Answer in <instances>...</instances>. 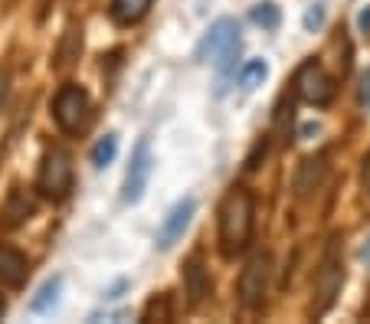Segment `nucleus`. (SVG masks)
Wrapping results in <instances>:
<instances>
[{
	"label": "nucleus",
	"instance_id": "1",
	"mask_svg": "<svg viewBox=\"0 0 370 324\" xmlns=\"http://www.w3.org/2000/svg\"><path fill=\"white\" fill-rule=\"evenodd\" d=\"M252 223H256V206H252L249 190H229L223 206H219V249L226 259H236L252 239Z\"/></svg>",
	"mask_w": 370,
	"mask_h": 324
},
{
	"label": "nucleus",
	"instance_id": "2",
	"mask_svg": "<svg viewBox=\"0 0 370 324\" xmlns=\"http://www.w3.org/2000/svg\"><path fill=\"white\" fill-rule=\"evenodd\" d=\"M236 56H240V26L236 20H217L207 30V36L196 46V59H207L219 69V79L236 76Z\"/></svg>",
	"mask_w": 370,
	"mask_h": 324
},
{
	"label": "nucleus",
	"instance_id": "3",
	"mask_svg": "<svg viewBox=\"0 0 370 324\" xmlns=\"http://www.w3.org/2000/svg\"><path fill=\"white\" fill-rule=\"evenodd\" d=\"M36 190L46 200H63L72 190V157L63 148H49L40 161V173H36Z\"/></svg>",
	"mask_w": 370,
	"mask_h": 324
},
{
	"label": "nucleus",
	"instance_id": "4",
	"mask_svg": "<svg viewBox=\"0 0 370 324\" xmlns=\"http://www.w3.org/2000/svg\"><path fill=\"white\" fill-rule=\"evenodd\" d=\"M88 92L82 86H63L59 88V95L53 98V118L56 125L65 131V134H76L88 118Z\"/></svg>",
	"mask_w": 370,
	"mask_h": 324
},
{
	"label": "nucleus",
	"instance_id": "5",
	"mask_svg": "<svg viewBox=\"0 0 370 324\" xmlns=\"http://www.w3.org/2000/svg\"><path fill=\"white\" fill-rule=\"evenodd\" d=\"M154 171V154H151V141L141 138L131 151L128 171H125V184H121V203H138L148 190V180H151Z\"/></svg>",
	"mask_w": 370,
	"mask_h": 324
},
{
	"label": "nucleus",
	"instance_id": "6",
	"mask_svg": "<svg viewBox=\"0 0 370 324\" xmlns=\"http://www.w3.org/2000/svg\"><path fill=\"white\" fill-rule=\"evenodd\" d=\"M295 86H298V95L305 98L308 105L325 108L331 98H334V82L318 63H305L295 76Z\"/></svg>",
	"mask_w": 370,
	"mask_h": 324
},
{
	"label": "nucleus",
	"instance_id": "7",
	"mask_svg": "<svg viewBox=\"0 0 370 324\" xmlns=\"http://www.w3.org/2000/svg\"><path fill=\"white\" fill-rule=\"evenodd\" d=\"M196 213V200L194 196H184V200H177L171 206V213L161 219V229H157V246L161 249H174V242H180L190 226V219Z\"/></svg>",
	"mask_w": 370,
	"mask_h": 324
},
{
	"label": "nucleus",
	"instance_id": "8",
	"mask_svg": "<svg viewBox=\"0 0 370 324\" xmlns=\"http://www.w3.org/2000/svg\"><path fill=\"white\" fill-rule=\"evenodd\" d=\"M265 288H269V256L265 252H256L249 262H246V269H242V279H240V298L242 304H256L265 298Z\"/></svg>",
	"mask_w": 370,
	"mask_h": 324
},
{
	"label": "nucleus",
	"instance_id": "9",
	"mask_svg": "<svg viewBox=\"0 0 370 324\" xmlns=\"http://www.w3.org/2000/svg\"><path fill=\"white\" fill-rule=\"evenodd\" d=\"M341 281H344V265L338 262V256H327L315 279V318H321L334 304V298L341 292Z\"/></svg>",
	"mask_w": 370,
	"mask_h": 324
},
{
	"label": "nucleus",
	"instance_id": "10",
	"mask_svg": "<svg viewBox=\"0 0 370 324\" xmlns=\"http://www.w3.org/2000/svg\"><path fill=\"white\" fill-rule=\"evenodd\" d=\"M26 256H23L20 249L13 246H0V285L3 288H20L23 281H26Z\"/></svg>",
	"mask_w": 370,
	"mask_h": 324
},
{
	"label": "nucleus",
	"instance_id": "11",
	"mask_svg": "<svg viewBox=\"0 0 370 324\" xmlns=\"http://www.w3.org/2000/svg\"><path fill=\"white\" fill-rule=\"evenodd\" d=\"M184 288H187V302H190V308H196V304L207 298L210 279H207V269H203L200 256H194V259L184 265Z\"/></svg>",
	"mask_w": 370,
	"mask_h": 324
},
{
	"label": "nucleus",
	"instance_id": "12",
	"mask_svg": "<svg viewBox=\"0 0 370 324\" xmlns=\"http://www.w3.org/2000/svg\"><path fill=\"white\" fill-rule=\"evenodd\" d=\"M63 285H65V279L63 275H49V279L36 288V295L30 298V314H49L59 304V298H63Z\"/></svg>",
	"mask_w": 370,
	"mask_h": 324
},
{
	"label": "nucleus",
	"instance_id": "13",
	"mask_svg": "<svg viewBox=\"0 0 370 324\" xmlns=\"http://www.w3.org/2000/svg\"><path fill=\"white\" fill-rule=\"evenodd\" d=\"M148 7H151V0H111L109 17L118 26H131V23H138L148 13Z\"/></svg>",
	"mask_w": 370,
	"mask_h": 324
},
{
	"label": "nucleus",
	"instance_id": "14",
	"mask_svg": "<svg viewBox=\"0 0 370 324\" xmlns=\"http://www.w3.org/2000/svg\"><path fill=\"white\" fill-rule=\"evenodd\" d=\"M265 79H269V63H265V59H246V63L240 65V86L246 88V92L259 88Z\"/></svg>",
	"mask_w": 370,
	"mask_h": 324
},
{
	"label": "nucleus",
	"instance_id": "15",
	"mask_svg": "<svg viewBox=\"0 0 370 324\" xmlns=\"http://www.w3.org/2000/svg\"><path fill=\"white\" fill-rule=\"evenodd\" d=\"M115 154H118V134H115V131H109L105 138L95 141V148H92V154H88V157H92V167H95V171H102V167H109V164L115 161Z\"/></svg>",
	"mask_w": 370,
	"mask_h": 324
},
{
	"label": "nucleus",
	"instance_id": "16",
	"mask_svg": "<svg viewBox=\"0 0 370 324\" xmlns=\"http://www.w3.org/2000/svg\"><path fill=\"white\" fill-rule=\"evenodd\" d=\"M3 216H7L10 226H20V223H26V219L33 216V200H26L20 190H13L10 200H7V206H3Z\"/></svg>",
	"mask_w": 370,
	"mask_h": 324
},
{
	"label": "nucleus",
	"instance_id": "17",
	"mask_svg": "<svg viewBox=\"0 0 370 324\" xmlns=\"http://www.w3.org/2000/svg\"><path fill=\"white\" fill-rule=\"evenodd\" d=\"M321 173H325V157H308V161L302 164V173L295 177V190H298V194H308V190L321 180Z\"/></svg>",
	"mask_w": 370,
	"mask_h": 324
},
{
	"label": "nucleus",
	"instance_id": "18",
	"mask_svg": "<svg viewBox=\"0 0 370 324\" xmlns=\"http://www.w3.org/2000/svg\"><path fill=\"white\" fill-rule=\"evenodd\" d=\"M252 23H256V26H262V30H275V26H279V20H282V10H279V7H275L272 0H262V3H256V7H252Z\"/></svg>",
	"mask_w": 370,
	"mask_h": 324
},
{
	"label": "nucleus",
	"instance_id": "19",
	"mask_svg": "<svg viewBox=\"0 0 370 324\" xmlns=\"http://www.w3.org/2000/svg\"><path fill=\"white\" fill-rule=\"evenodd\" d=\"M321 23H325V7H321V3H311L305 13V20H302V26H305L308 33H315V30H321Z\"/></svg>",
	"mask_w": 370,
	"mask_h": 324
},
{
	"label": "nucleus",
	"instance_id": "20",
	"mask_svg": "<svg viewBox=\"0 0 370 324\" xmlns=\"http://www.w3.org/2000/svg\"><path fill=\"white\" fill-rule=\"evenodd\" d=\"M154 314H157V318H161V321H167V304H157V302H151L148 304V308H144V321H151Z\"/></svg>",
	"mask_w": 370,
	"mask_h": 324
},
{
	"label": "nucleus",
	"instance_id": "21",
	"mask_svg": "<svg viewBox=\"0 0 370 324\" xmlns=\"http://www.w3.org/2000/svg\"><path fill=\"white\" fill-rule=\"evenodd\" d=\"M357 30L370 36V3H364V7L357 10Z\"/></svg>",
	"mask_w": 370,
	"mask_h": 324
},
{
	"label": "nucleus",
	"instance_id": "22",
	"mask_svg": "<svg viewBox=\"0 0 370 324\" xmlns=\"http://www.w3.org/2000/svg\"><path fill=\"white\" fill-rule=\"evenodd\" d=\"M7 92H10V72H7V69H0V105L7 102Z\"/></svg>",
	"mask_w": 370,
	"mask_h": 324
},
{
	"label": "nucleus",
	"instance_id": "23",
	"mask_svg": "<svg viewBox=\"0 0 370 324\" xmlns=\"http://www.w3.org/2000/svg\"><path fill=\"white\" fill-rule=\"evenodd\" d=\"M360 184H364V194L370 196V154L364 157V167H360Z\"/></svg>",
	"mask_w": 370,
	"mask_h": 324
},
{
	"label": "nucleus",
	"instance_id": "24",
	"mask_svg": "<svg viewBox=\"0 0 370 324\" xmlns=\"http://www.w3.org/2000/svg\"><path fill=\"white\" fill-rule=\"evenodd\" d=\"M360 102L370 108V79H364V86H360Z\"/></svg>",
	"mask_w": 370,
	"mask_h": 324
},
{
	"label": "nucleus",
	"instance_id": "25",
	"mask_svg": "<svg viewBox=\"0 0 370 324\" xmlns=\"http://www.w3.org/2000/svg\"><path fill=\"white\" fill-rule=\"evenodd\" d=\"M318 131H321L318 125H305V128H302V138H311V134H318Z\"/></svg>",
	"mask_w": 370,
	"mask_h": 324
},
{
	"label": "nucleus",
	"instance_id": "26",
	"mask_svg": "<svg viewBox=\"0 0 370 324\" xmlns=\"http://www.w3.org/2000/svg\"><path fill=\"white\" fill-rule=\"evenodd\" d=\"M360 262H367V265H370V242L360 249Z\"/></svg>",
	"mask_w": 370,
	"mask_h": 324
},
{
	"label": "nucleus",
	"instance_id": "27",
	"mask_svg": "<svg viewBox=\"0 0 370 324\" xmlns=\"http://www.w3.org/2000/svg\"><path fill=\"white\" fill-rule=\"evenodd\" d=\"M3 311H7V304H3V298H0V318H3Z\"/></svg>",
	"mask_w": 370,
	"mask_h": 324
}]
</instances>
